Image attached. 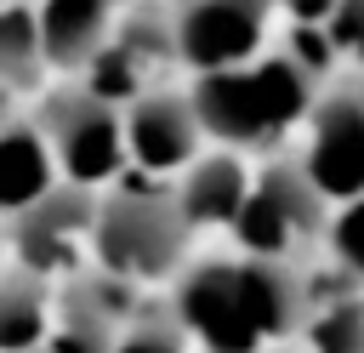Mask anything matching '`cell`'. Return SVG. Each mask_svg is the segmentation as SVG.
<instances>
[{"mask_svg":"<svg viewBox=\"0 0 364 353\" xmlns=\"http://www.w3.org/2000/svg\"><path fill=\"white\" fill-rule=\"evenodd\" d=\"M330 222V199L307 182L301 159H267L250 176L245 211L233 222V245L245 256H273V262H296V251H307L313 239H324Z\"/></svg>","mask_w":364,"mask_h":353,"instance_id":"obj_4","label":"cell"},{"mask_svg":"<svg viewBox=\"0 0 364 353\" xmlns=\"http://www.w3.org/2000/svg\"><path fill=\"white\" fill-rule=\"evenodd\" d=\"M205 125L193 114V97L188 91H159L148 85L142 97L125 102V148H131V165L154 182H176L199 154H205Z\"/></svg>","mask_w":364,"mask_h":353,"instance_id":"obj_9","label":"cell"},{"mask_svg":"<svg viewBox=\"0 0 364 353\" xmlns=\"http://www.w3.org/2000/svg\"><path fill=\"white\" fill-rule=\"evenodd\" d=\"M119 0H40V51L51 68H80L114 34Z\"/></svg>","mask_w":364,"mask_h":353,"instance_id":"obj_13","label":"cell"},{"mask_svg":"<svg viewBox=\"0 0 364 353\" xmlns=\"http://www.w3.org/2000/svg\"><path fill=\"white\" fill-rule=\"evenodd\" d=\"M279 11H284L290 23H330L336 0H279Z\"/></svg>","mask_w":364,"mask_h":353,"instance_id":"obj_19","label":"cell"},{"mask_svg":"<svg viewBox=\"0 0 364 353\" xmlns=\"http://www.w3.org/2000/svg\"><path fill=\"white\" fill-rule=\"evenodd\" d=\"M324 256L341 279L364 285V194L347 199V205H330V222H324Z\"/></svg>","mask_w":364,"mask_h":353,"instance_id":"obj_16","label":"cell"},{"mask_svg":"<svg viewBox=\"0 0 364 353\" xmlns=\"http://www.w3.org/2000/svg\"><path fill=\"white\" fill-rule=\"evenodd\" d=\"M188 97L216 148L273 154L296 125H307V114L318 102V80L290 51H262L250 63L193 74Z\"/></svg>","mask_w":364,"mask_h":353,"instance_id":"obj_2","label":"cell"},{"mask_svg":"<svg viewBox=\"0 0 364 353\" xmlns=\"http://www.w3.org/2000/svg\"><path fill=\"white\" fill-rule=\"evenodd\" d=\"M51 188H63V171H57L46 125L0 120V222L34 211Z\"/></svg>","mask_w":364,"mask_h":353,"instance_id":"obj_11","label":"cell"},{"mask_svg":"<svg viewBox=\"0 0 364 353\" xmlns=\"http://www.w3.org/2000/svg\"><path fill=\"white\" fill-rule=\"evenodd\" d=\"M91 228H97V194L63 182L34 211L11 216V256H17V268L63 285L91 256Z\"/></svg>","mask_w":364,"mask_h":353,"instance_id":"obj_7","label":"cell"},{"mask_svg":"<svg viewBox=\"0 0 364 353\" xmlns=\"http://www.w3.org/2000/svg\"><path fill=\"white\" fill-rule=\"evenodd\" d=\"M171 319L199 353H267L307 319V279L273 256H205L176 273Z\"/></svg>","mask_w":364,"mask_h":353,"instance_id":"obj_1","label":"cell"},{"mask_svg":"<svg viewBox=\"0 0 364 353\" xmlns=\"http://www.w3.org/2000/svg\"><path fill=\"white\" fill-rule=\"evenodd\" d=\"M279 0H182L176 11V63L193 74L233 68L267 51Z\"/></svg>","mask_w":364,"mask_h":353,"instance_id":"obj_8","label":"cell"},{"mask_svg":"<svg viewBox=\"0 0 364 353\" xmlns=\"http://www.w3.org/2000/svg\"><path fill=\"white\" fill-rule=\"evenodd\" d=\"M114 353H199V347L182 336L176 319H136V325L114 342Z\"/></svg>","mask_w":364,"mask_h":353,"instance_id":"obj_17","label":"cell"},{"mask_svg":"<svg viewBox=\"0 0 364 353\" xmlns=\"http://www.w3.org/2000/svg\"><path fill=\"white\" fill-rule=\"evenodd\" d=\"M57 325V285L28 268H0V353H46Z\"/></svg>","mask_w":364,"mask_h":353,"instance_id":"obj_12","label":"cell"},{"mask_svg":"<svg viewBox=\"0 0 364 353\" xmlns=\"http://www.w3.org/2000/svg\"><path fill=\"white\" fill-rule=\"evenodd\" d=\"M324 28H330V46H336V63L347 57L353 68H364V0H336Z\"/></svg>","mask_w":364,"mask_h":353,"instance_id":"obj_18","label":"cell"},{"mask_svg":"<svg viewBox=\"0 0 364 353\" xmlns=\"http://www.w3.org/2000/svg\"><path fill=\"white\" fill-rule=\"evenodd\" d=\"M267 353H296V347H284V342H279V347H267Z\"/></svg>","mask_w":364,"mask_h":353,"instance_id":"obj_20","label":"cell"},{"mask_svg":"<svg viewBox=\"0 0 364 353\" xmlns=\"http://www.w3.org/2000/svg\"><path fill=\"white\" fill-rule=\"evenodd\" d=\"M40 68V0H0V85H28Z\"/></svg>","mask_w":364,"mask_h":353,"instance_id":"obj_15","label":"cell"},{"mask_svg":"<svg viewBox=\"0 0 364 353\" xmlns=\"http://www.w3.org/2000/svg\"><path fill=\"white\" fill-rule=\"evenodd\" d=\"M188 216L176 205V188H159L154 176L142 182H114L97 199V228H91V262L148 285V279H171L188 268Z\"/></svg>","mask_w":364,"mask_h":353,"instance_id":"obj_3","label":"cell"},{"mask_svg":"<svg viewBox=\"0 0 364 353\" xmlns=\"http://www.w3.org/2000/svg\"><path fill=\"white\" fill-rule=\"evenodd\" d=\"M296 159L330 205H347L364 194V85L318 91V102L301 125Z\"/></svg>","mask_w":364,"mask_h":353,"instance_id":"obj_6","label":"cell"},{"mask_svg":"<svg viewBox=\"0 0 364 353\" xmlns=\"http://www.w3.org/2000/svg\"><path fill=\"white\" fill-rule=\"evenodd\" d=\"M250 176H256L250 154L210 142V154H199L176 176V205H182L188 228L193 233H233V222L245 211V194H250Z\"/></svg>","mask_w":364,"mask_h":353,"instance_id":"obj_10","label":"cell"},{"mask_svg":"<svg viewBox=\"0 0 364 353\" xmlns=\"http://www.w3.org/2000/svg\"><path fill=\"white\" fill-rule=\"evenodd\" d=\"M301 353H364V296L341 290L324 302H307L301 319Z\"/></svg>","mask_w":364,"mask_h":353,"instance_id":"obj_14","label":"cell"},{"mask_svg":"<svg viewBox=\"0 0 364 353\" xmlns=\"http://www.w3.org/2000/svg\"><path fill=\"white\" fill-rule=\"evenodd\" d=\"M46 137H51V154H57V171L63 182L74 188H114L119 171L131 165V148H125V108L85 91V85H68L51 97L46 108Z\"/></svg>","mask_w":364,"mask_h":353,"instance_id":"obj_5","label":"cell"}]
</instances>
